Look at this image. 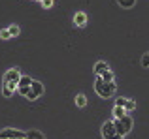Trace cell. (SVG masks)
Instances as JSON below:
<instances>
[{
	"mask_svg": "<svg viewBox=\"0 0 149 139\" xmlns=\"http://www.w3.org/2000/svg\"><path fill=\"white\" fill-rule=\"evenodd\" d=\"M8 30H10L11 38H13V36H19V26H17V25H11V26H10Z\"/></svg>",
	"mask_w": 149,
	"mask_h": 139,
	"instance_id": "cell-18",
	"label": "cell"
},
{
	"mask_svg": "<svg viewBox=\"0 0 149 139\" xmlns=\"http://www.w3.org/2000/svg\"><path fill=\"white\" fill-rule=\"evenodd\" d=\"M17 139H26V137H17Z\"/></svg>",
	"mask_w": 149,
	"mask_h": 139,
	"instance_id": "cell-22",
	"label": "cell"
},
{
	"mask_svg": "<svg viewBox=\"0 0 149 139\" xmlns=\"http://www.w3.org/2000/svg\"><path fill=\"white\" fill-rule=\"evenodd\" d=\"M0 38H2V40H10V38H11L10 30H8V28H2V30H0Z\"/></svg>",
	"mask_w": 149,
	"mask_h": 139,
	"instance_id": "cell-17",
	"label": "cell"
},
{
	"mask_svg": "<svg viewBox=\"0 0 149 139\" xmlns=\"http://www.w3.org/2000/svg\"><path fill=\"white\" fill-rule=\"evenodd\" d=\"M102 137H104V139H123V136L117 132L113 120L104 122V126H102Z\"/></svg>",
	"mask_w": 149,
	"mask_h": 139,
	"instance_id": "cell-3",
	"label": "cell"
},
{
	"mask_svg": "<svg viewBox=\"0 0 149 139\" xmlns=\"http://www.w3.org/2000/svg\"><path fill=\"white\" fill-rule=\"evenodd\" d=\"M113 124H115L117 132H119L121 136L125 137L127 133H130L134 122H132V117H130V115H125V117H121V118H115V120H113Z\"/></svg>",
	"mask_w": 149,
	"mask_h": 139,
	"instance_id": "cell-2",
	"label": "cell"
},
{
	"mask_svg": "<svg viewBox=\"0 0 149 139\" xmlns=\"http://www.w3.org/2000/svg\"><path fill=\"white\" fill-rule=\"evenodd\" d=\"M95 92L100 96V98H111L115 94V83H106L102 81L100 77H96V83H95Z\"/></svg>",
	"mask_w": 149,
	"mask_h": 139,
	"instance_id": "cell-1",
	"label": "cell"
},
{
	"mask_svg": "<svg viewBox=\"0 0 149 139\" xmlns=\"http://www.w3.org/2000/svg\"><path fill=\"white\" fill-rule=\"evenodd\" d=\"M106 70H109V66H108V62H104V60H100V62L95 64V73L96 75H102Z\"/></svg>",
	"mask_w": 149,
	"mask_h": 139,
	"instance_id": "cell-9",
	"label": "cell"
},
{
	"mask_svg": "<svg viewBox=\"0 0 149 139\" xmlns=\"http://www.w3.org/2000/svg\"><path fill=\"white\" fill-rule=\"evenodd\" d=\"M26 139H45V137H44V133L38 132V130H29V132H26Z\"/></svg>",
	"mask_w": 149,
	"mask_h": 139,
	"instance_id": "cell-10",
	"label": "cell"
},
{
	"mask_svg": "<svg viewBox=\"0 0 149 139\" xmlns=\"http://www.w3.org/2000/svg\"><path fill=\"white\" fill-rule=\"evenodd\" d=\"M134 107H136L134 100H127V103H125V109H127V113H130V111H134Z\"/></svg>",
	"mask_w": 149,
	"mask_h": 139,
	"instance_id": "cell-16",
	"label": "cell"
},
{
	"mask_svg": "<svg viewBox=\"0 0 149 139\" xmlns=\"http://www.w3.org/2000/svg\"><path fill=\"white\" fill-rule=\"evenodd\" d=\"M127 100H128V98H117V100H115V105H119V107H125Z\"/></svg>",
	"mask_w": 149,
	"mask_h": 139,
	"instance_id": "cell-20",
	"label": "cell"
},
{
	"mask_svg": "<svg viewBox=\"0 0 149 139\" xmlns=\"http://www.w3.org/2000/svg\"><path fill=\"white\" fill-rule=\"evenodd\" d=\"M32 81H34V79H30L29 75H21V79H19V83H17V92H19V94L26 98V94H29V90H30V85H32Z\"/></svg>",
	"mask_w": 149,
	"mask_h": 139,
	"instance_id": "cell-4",
	"label": "cell"
},
{
	"mask_svg": "<svg viewBox=\"0 0 149 139\" xmlns=\"http://www.w3.org/2000/svg\"><path fill=\"white\" fill-rule=\"evenodd\" d=\"M13 88H10V87H8V85H4V87H2V96H4V98H11V96H13Z\"/></svg>",
	"mask_w": 149,
	"mask_h": 139,
	"instance_id": "cell-14",
	"label": "cell"
},
{
	"mask_svg": "<svg viewBox=\"0 0 149 139\" xmlns=\"http://www.w3.org/2000/svg\"><path fill=\"white\" fill-rule=\"evenodd\" d=\"M38 2H42V0H38Z\"/></svg>",
	"mask_w": 149,
	"mask_h": 139,
	"instance_id": "cell-23",
	"label": "cell"
},
{
	"mask_svg": "<svg viewBox=\"0 0 149 139\" xmlns=\"http://www.w3.org/2000/svg\"><path fill=\"white\" fill-rule=\"evenodd\" d=\"M125 115H127V109H125V107H119V105L113 107V117L115 118H121V117H125Z\"/></svg>",
	"mask_w": 149,
	"mask_h": 139,
	"instance_id": "cell-11",
	"label": "cell"
},
{
	"mask_svg": "<svg viewBox=\"0 0 149 139\" xmlns=\"http://www.w3.org/2000/svg\"><path fill=\"white\" fill-rule=\"evenodd\" d=\"M42 94H44V85H42L40 81H32V85H30V90H29V94H26V98H29V100H36V98H40Z\"/></svg>",
	"mask_w": 149,
	"mask_h": 139,
	"instance_id": "cell-6",
	"label": "cell"
},
{
	"mask_svg": "<svg viewBox=\"0 0 149 139\" xmlns=\"http://www.w3.org/2000/svg\"><path fill=\"white\" fill-rule=\"evenodd\" d=\"M142 66H143V68H149V51L142 56Z\"/></svg>",
	"mask_w": 149,
	"mask_h": 139,
	"instance_id": "cell-19",
	"label": "cell"
},
{
	"mask_svg": "<svg viewBox=\"0 0 149 139\" xmlns=\"http://www.w3.org/2000/svg\"><path fill=\"white\" fill-rule=\"evenodd\" d=\"M17 137H26V132L13 130V128H6L0 132V139H17Z\"/></svg>",
	"mask_w": 149,
	"mask_h": 139,
	"instance_id": "cell-7",
	"label": "cell"
},
{
	"mask_svg": "<svg viewBox=\"0 0 149 139\" xmlns=\"http://www.w3.org/2000/svg\"><path fill=\"white\" fill-rule=\"evenodd\" d=\"M42 4H44V8H51L53 6V0H42Z\"/></svg>",
	"mask_w": 149,
	"mask_h": 139,
	"instance_id": "cell-21",
	"label": "cell"
},
{
	"mask_svg": "<svg viewBox=\"0 0 149 139\" xmlns=\"http://www.w3.org/2000/svg\"><path fill=\"white\" fill-rule=\"evenodd\" d=\"M74 23H76L77 26H85V25H87V15H85L83 11L76 13V15H74Z\"/></svg>",
	"mask_w": 149,
	"mask_h": 139,
	"instance_id": "cell-8",
	"label": "cell"
},
{
	"mask_svg": "<svg viewBox=\"0 0 149 139\" xmlns=\"http://www.w3.org/2000/svg\"><path fill=\"white\" fill-rule=\"evenodd\" d=\"M76 103H77V107H85V105H87V98H85L83 94H77Z\"/></svg>",
	"mask_w": 149,
	"mask_h": 139,
	"instance_id": "cell-15",
	"label": "cell"
},
{
	"mask_svg": "<svg viewBox=\"0 0 149 139\" xmlns=\"http://www.w3.org/2000/svg\"><path fill=\"white\" fill-rule=\"evenodd\" d=\"M19 79H21V72H19L17 68H11V70H8V72L4 73L2 83H4V85H6V83H15V85H17Z\"/></svg>",
	"mask_w": 149,
	"mask_h": 139,
	"instance_id": "cell-5",
	"label": "cell"
},
{
	"mask_svg": "<svg viewBox=\"0 0 149 139\" xmlns=\"http://www.w3.org/2000/svg\"><path fill=\"white\" fill-rule=\"evenodd\" d=\"M98 77L102 81H106V83H111V81H113V72H111V70H106V72L102 73V75H98Z\"/></svg>",
	"mask_w": 149,
	"mask_h": 139,
	"instance_id": "cell-12",
	"label": "cell"
},
{
	"mask_svg": "<svg viewBox=\"0 0 149 139\" xmlns=\"http://www.w3.org/2000/svg\"><path fill=\"white\" fill-rule=\"evenodd\" d=\"M117 2H119L121 8H125V10H130V8H134L136 0H117Z\"/></svg>",
	"mask_w": 149,
	"mask_h": 139,
	"instance_id": "cell-13",
	"label": "cell"
}]
</instances>
